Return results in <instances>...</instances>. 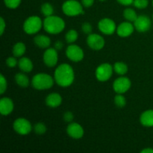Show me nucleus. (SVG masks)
I'll return each instance as SVG.
<instances>
[{
	"mask_svg": "<svg viewBox=\"0 0 153 153\" xmlns=\"http://www.w3.org/2000/svg\"><path fill=\"white\" fill-rule=\"evenodd\" d=\"M43 23L39 16H31L24 22L23 30L28 34H36L41 29Z\"/></svg>",
	"mask_w": 153,
	"mask_h": 153,
	"instance_id": "nucleus-5",
	"label": "nucleus"
},
{
	"mask_svg": "<svg viewBox=\"0 0 153 153\" xmlns=\"http://www.w3.org/2000/svg\"><path fill=\"white\" fill-rule=\"evenodd\" d=\"M18 66L19 69L24 73H29L33 70V64L32 61L28 58L24 57L21 58L18 62Z\"/></svg>",
	"mask_w": 153,
	"mask_h": 153,
	"instance_id": "nucleus-20",
	"label": "nucleus"
},
{
	"mask_svg": "<svg viewBox=\"0 0 153 153\" xmlns=\"http://www.w3.org/2000/svg\"><path fill=\"white\" fill-rule=\"evenodd\" d=\"M152 5H153V0H152Z\"/></svg>",
	"mask_w": 153,
	"mask_h": 153,
	"instance_id": "nucleus-41",
	"label": "nucleus"
},
{
	"mask_svg": "<svg viewBox=\"0 0 153 153\" xmlns=\"http://www.w3.org/2000/svg\"><path fill=\"white\" fill-rule=\"evenodd\" d=\"M123 16L128 21V22H134L136 19L137 18V13L135 10L132 8H126L123 11Z\"/></svg>",
	"mask_w": 153,
	"mask_h": 153,
	"instance_id": "nucleus-24",
	"label": "nucleus"
},
{
	"mask_svg": "<svg viewBox=\"0 0 153 153\" xmlns=\"http://www.w3.org/2000/svg\"><path fill=\"white\" fill-rule=\"evenodd\" d=\"M62 10L64 14L68 16H75L80 14H84L83 5L76 0H67L64 2Z\"/></svg>",
	"mask_w": 153,
	"mask_h": 153,
	"instance_id": "nucleus-4",
	"label": "nucleus"
},
{
	"mask_svg": "<svg viewBox=\"0 0 153 153\" xmlns=\"http://www.w3.org/2000/svg\"><path fill=\"white\" fill-rule=\"evenodd\" d=\"M15 57V56H14ZM14 57H9L6 60V64L9 67H14L17 65V60Z\"/></svg>",
	"mask_w": 153,
	"mask_h": 153,
	"instance_id": "nucleus-33",
	"label": "nucleus"
},
{
	"mask_svg": "<svg viewBox=\"0 0 153 153\" xmlns=\"http://www.w3.org/2000/svg\"><path fill=\"white\" fill-rule=\"evenodd\" d=\"M134 26L139 32H146L151 27L150 19L146 15H140L134 22Z\"/></svg>",
	"mask_w": 153,
	"mask_h": 153,
	"instance_id": "nucleus-12",
	"label": "nucleus"
},
{
	"mask_svg": "<svg viewBox=\"0 0 153 153\" xmlns=\"http://www.w3.org/2000/svg\"><path fill=\"white\" fill-rule=\"evenodd\" d=\"M152 18H153V15H152Z\"/></svg>",
	"mask_w": 153,
	"mask_h": 153,
	"instance_id": "nucleus-42",
	"label": "nucleus"
},
{
	"mask_svg": "<svg viewBox=\"0 0 153 153\" xmlns=\"http://www.w3.org/2000/svg\"><path fill=\"white\" fill-rule=\"evenodd\" d=\"M13 102L11 99L8 97H4L0 100V113L2 115L7 116L10 114L13 110Z\"/></svg>",
	"mask_w": 153,
	"mask_h": 153,
	"instance_id": "nucleus-16",
	"label": "nucleus"
},
{
	"mask_svg": "<svg viewBox=\"0 0 153 153\" xmlns=\"http://www.w3.org/2000/svg\"><path fill=\"white\" fill-rule=\"evenodd\" d=\"M5 27H6V24L5 22H4V19L2 17L0 18V30H1V35H2L3 33H4V29H5Z\"/></svg>",
	"mask_w": 153,
	"mask_h": 153,
	"instance_id": "nucleus-36",
	"label": "nucleus"
},
{
	"mask_svg": "<svg viewBox=\"0 0 153 153\" xmlns=\"http://www.w3.org/2000/svg\"><path fill=\"white\" fill-rule=\"evenodd\" d=\"M66 55L70 61L74 62L81 61L84 58V52L82 48L75 44H72L67 47Z\"/></svg>",
	"mask_w": 153,
	"mask_h": 153,
	"instance_id": "nucleus-8",
	"label": "nucleus"
},
{
	"mask_svg": "<svg viewBox=\"0 0 153 153\" xmlns=\"http://www.w3.org/2000/svg\"><path fill=\"white\" fill-rule=\"evenodd\" d=\"M134 29V26L130 22H123L117 28V33L121 37H126L131 35Z\"/></svg>",
	"mask_w": 153,
	"mask_h": 153,
	"instance_id": "nucleus-15",
	"label": "nucleus"
},
{
	"mask_svg": "<svg viewBox=\"0 0 153 153\" xmlns=\"http://www.w3.org/2000/svg\"><path fill=\"white\" fill-rule=\"evenodd\" d=\"M34 130L36 134H39V135H41V134H43L46 131V126L43 123H37L34 126Z\"/></svg>",
	"mask_w": 153,
	"mask_h": 153,
	"instance_id": "nucleus-28",
	"label": "nucleus"
},
{
	"mask_svg": "<svg viewBox=\"0 0 153 153\" xmlns=\"http://www.w3.org/2000/svg\"><path fill=\"white\" fill-rule=\"evenodd\" d=\"M117 1L120 4L126 6L131 5V4H133V2H134V0H117Z\"/></svg>",
	"mask_w": 153,
	"mask_h": 153,
	"instance_id": "nucleus-37",
	"label": "nucleus"
},
{
	"mask_svg": "<svg viewBox=\"0 0 153 153\" xmlns=\"http://www.w3.org/2000/svg\"><path fill=\"white\" fill-rule=\"evenodd\" d=\"M140 123L146 127L153 126V110H147L143 112L140 118Z\"/></svg>",
	"mask_w": 153,
	"mask_h": 153,
	"instance_id": "nucleus-18",
	"label": "nucleus"
},
{
	"mask_svg": "<svg viewBox=\"0 0 153 153\" xmlns=\"http://www.w3.org/2000/svg\"><path fill=\"white\" fill-rule=\"evenodd\" d=\"M82 30L85 34H87L89 35V34H92V25H91L89 22H85V23L82 24Z\"/></svg>",
	"mask_w": 153,
	"mask_h": 153,
	"instance_id": "nucleus-32",
	"label": "nucleus"
},
{
	"mask_svg": "<svg viewBox=\"0 0 153 153\" xmlns=\"http://www.w3.org/2000/svg\"><path fill=\"white\" fill-rule=\"evenodd\" d=\"M74 116H73V114L70 111L66 112L64 114V120L67 123H72Z\"/></svg>",
	"mask_w": 153,
	"mask_h": 153,
	"instance_id": "nucleus-34",
	"label": "nucleus"
},
{
	"mask_svg": "<svg viewBox=\"0 0 153 153\" xmlns=\"http://www.w3.org/2000/svg\"><path fill=\"white\" fill-rule=\"evenodd\" d=\"M148 4H149L148 0H134V2H133L134 7L139 9L146 8L148 6Z\"/></svg>",
	"mask_w": 153,
	"mask_h": 153,
	"instance_id": "nucleus-30",
	"label": "nucleus"
},
{
	"mask_svg": "<svg viewBox=\"0 0 153 153\" xmlns=\"http://www.w3.org/2000/svg\"><path fill=\"white\" fill-rule=\"evenodd\" d=\"M87 43L88 46L94 50H100L105 46L104 38L97 34H89L87 38Z\"/></svg>",
	"mask_w": 153,
	"mask_h": 153,
	"instance_id": "nucleus-11",
	"label": "nucleus"
},
{
	"mask_svg": "<svg viewBox=\"0 0 153 153\" xmlns=\"http://www.w3.org/2000/svg\"><path fill=\"white\" fill-rule=\"evenodd\" d=\"M33 88L37 90H47L54 85V79L50 75L46 73H38L31 80Z\"/></svg>",
	"mask_w": 153,
	"mask_h": 153,
	"instance_id": "nucleus-3",
	"label": "nucleus"
},
{
	"mask_svg": "<svg viewBox=\"0 0 153 153\" xmlns=\"http://www.w3.org/2000/svg\"><path fill=\"white\" fill-rule=\"evenodd\" d=\"M114 102L118 108H123L126 104V100L123 96L121 95L120 94H118L117 95L115 96Z\"/></svg>",
	"mask_w": 153,
	"mask_h": 153,
	"instance_id": "nucleus-27",
	"label": "nucleus"
},
{
	"mask_svg": "<svg viewBox=\"0 0 153 153\" xmlns=\"http://www.w3.org/2000/svg\"><path fill=\"white\" fill-rule=\"evenodd\" d=\"M130 87H131V81L128 78L124 76L117 79L113 84L114 91L117 94H124L129 90Z\"/></svg>",
	"mask_w": 153,
	"mask_h": 153,
	"instance_id": "nucleus-9",
	"label": "nucleus"
},
{
	"mask_svg": "<svg viewBox=\"0 0 153 153\" xmlns=\"http://www.w3.org/2000/svg\"><path fill=\"white\" fill-rule=\"evenodd\" d=\"M114 70L118 75L123 76L128 71V67L124 62H116L114 65Z\"/></svg>",
	"mask_w": 153,
	"mask_h": 153,
	"instance_id": "nucleus-23",
	"label": "nucleus"
},
{
	"mask_svg": "<svg viewBox=\"0 0 153 153\" xmlns=\"http://www.w3.org/2000/svg\"><path fill=\"white\" fill-rule=\"evenodd\" d=\"M34 41L38 47L42 48V49L48 48L51 44L50 38L48 36L43 35V34H39L36 36L34 38Z\"/></svg>",
	"mask_w": 153,
	"mask_h": 153,
	"instance_id": "nucleus-19",
	"label": "nucleus"
},
{
	"mask_svg": "<svg viewBox=\"0 0 153 153\" xmlns=\"http://www.w3.org/2000/svg\"><path fill=\"white\" fill-rule=\"evenodd\" d=\"M67 132L70 137L74 139H79L84 135L83 128L76 123H70L69 124L67 128Z\"/></svg>",
	"mask_w": 153,
	"mask_h": 153,
	"instance_id": "nucleus-14",
	"label": "nucleus"
},
{
	"mask_svg": "<svg viewBox=\"0 0 153 153\" xmlns=\"http://www.w3.org/2000/svg\"><path fill=\"white\" fill-rule=\"evenodd\" d=\"M113 73V67L110 64L104 63L99 66L96 70V77L100 82H106Z\"/></svg>",
	"mask_w": 153,
	"mask_h": 153,
	"instance_id": "nucleus-6",
	"label": "nucleus"
},
{
	"mask_svg": "<svg viewBox=\"0 0 153 153\" xmlns=\"http://www.w3.org/2000/svg\"><path fill=\"white\" fill-rule=\"evenodd\" d=\"M13 129L21 135H26L32 130L31 123L25 118H18L13 123Z\"/></svg>",
	"mask_w": 153,
	"mask_h": 153,
	"instance_id": "nucleus-7",
	"label": "nucleus"
},
{
	"mask_svg": "<svg viewBox=\"0 0 153 153\" xmlns=\"http://www.w3.org/2000/svg\"><path fill=\"white\" fill-rule=\"evenodd\" d=\"M61 102H62V97L57 93L50 94L46 98V104L49 107L57 108L61 105Z\"/></svg>",
	"mask_w": 153,
	"mask_h": 153,
	"instance_id": "nucleus-17",
	"label": "nucleus"
},
{
	"mask_svg": "<svg viewBox=\"0 0 153 153\" xmlns=\"http://www.w3.org/2000/svg\"><path fill=\"white\" fill-rule=\"evenodd\" d=\"M100 1H105V0H100Z\"/></svg>",
	"mask_w": 153,
	"mask_h": 153,
	"instance_id": "nucleus-40",
	"label": "nucleus"
},
{
	"mask_svg": "<svg viewBox=\"0 0 153 153\" xmlns=\"http://www.w3.org/2000/svg\"><path fill=\"white\" fill-rule=\"evenodd\" d=\"M94 3V0H82V5L86 7H89L92 6Z\"/></svg>",
	"mask_w": 153,
	"mask_h": 153,
	"instance_id": "nucleus-35",
	"label": "nucleus"
},
{
	"mask_svg": "<svg viewBox=\"0 0 153 153\" xmlns=\"http://www.w3.org/2000/svg\"><path fill=\"white\" fill-rule=\"evenodd\" d=\"M0 94H3L7 90V80L2 74L0 75Z\"/></svg>",
	"mask_w": 153,
	"mask_h": 153,
	"instance_id": "nucleus-31",
	"label": "nucleus"
},
{
	"mask_svg": "<svg viewBox=\"0 0 153 153\" xmlns=\"http://www.w3.org/2000/svg\"><path fill=\"white\" fill-rule=\"evenodd\" d=\"M63 43L61 41H57L55 44V49H61L63 48Z\"/></svg>",
	"mask_w": 153,
	"mask_h": 153,
	"instance_id": "nucleus-38",
	"label": "nucleus"
},
{
	"mask_svg": "<svg viewBox=\"0 0 153 153\" xmlns=\"http://www.w3.org/2000/svg\"><path fill=\"white\" fill-rule=\"evenodd\" d=\"M43 28L45 31L51 34H57L63 31L65 28L64 19L57 16H46L43 20Z\"/></svg>",
	"mask_w": 153,
	"mask_h": 153,
	"instance_id": "nucleus-2",
	"label": "nucleus"
},
{
	"mask_svg": "<svg viewBox=\"0 0 153 153\" xmlns=\"http://www.w3.org/2000/svg\"><path fill=\"white\" fill-rule=\"evenodd\" d=\"M25 45L23 43H16V44L13 46V54L15 57L16 58H19V57L22 56L24 55V53L25 52Z\"/></svg>",
	"mask_w": 153,
	"mask_h": 153,
	"instance_id": "nucleus-22",
	"label": "nucleus"
},
{
	"mask_svg": "<svg viewBox=\"0 0 153 153\" xmlns=\"http://www.w3.org/2000/svg\"><path fill=\"white\" fill-rule=\"evenodd\" d=\"M58 55L56 49L49 48L43 54V61L47 67H53L58 63Z\"/></svg>",
	"mask_w": 153,
	"mask_h": 153,
	"instance_id": "nucleus-13",
	"label": "nucleus"
},
{
	"mask_svg": "<svg viewBox=\"0 0 153 153\" xmlns=\"http://www.w3.org/2000/svg\"><path fill=\"white\" fill-rule=\"evenodd\" d=\"M98 27L102 33L107 34V35H111V34H114V32L117 30L114 21L109 18H104V19H101L99 22Z\"/></svg>",
	"mask_w": 153,
	"mask_h": 153,
	"instance_id": "nucleus-10",
	"label": "nucleus"
},
{
	"mask_svg": "<svg viewBox=\"0 0 153 153\" xmlns=\"http://www.w3.org/2000/svg\"><path fill=\"white\" fill-rule=\"evenodd\" d=\"M15 81L16 83L22 88H27L29 85V79L24 73H16L15 76Z\"/></svg>",
	"mask_w": 153,
	"mask_h": 153,
	"instance_id": "nucleus-21",
	"label": "nucleus"
},
{
	"mask_svg": "<svg viewBox=\"0 0 153 153\" xmlns=\"http://www.w3.org/2000/svg\"><path fill=\"white\" fill-rule=\"evenodd\" d=\"M54 79L59 86L67 88L73 84L75 79L73 67L67 64H61L55 71Z\"/></svg>",
	"mask_w": 153,
	"mask_h": 153,
	"instance_id": "nucleus-1",
	"label": "nucleus"
},
{
	"mask_svg": "<svg viewBox=\"0 0 153 153\" xmlns=\"http://www.w3.org/2000/svg\"><path fill=\"white\" fill-rule=\"evenodd\" d=\"M78 37H79V34H78V32L76 31V30L71 29L70 31H68L67 32L65 35L66 40H67V43H74L76 40H77Z\"/></svg>",
	"mask_w": 153,
	"mask_h": 153,
	"instance_id": "nucleus-26",
	"label": "nucleus"
},
{
	"mask_svg": "<svg viewBox=\"0 0 153 153\" xmlns=\"http://www.w3.org/2000/svg\"><path fill=\"white\" fill-rule=\"evenodd\" d=\"M22 0H4V4L7 7L11 9H15L20 4Z\"/></svg>",
	"mask_w": 153,
	"mask_h": 153,
	"instance_id": "nucleus-29",
	"label": "nucleus"
},
{
	"mask_svg": "<svg viewBox=\"0 0 153 153\" xmlns=\"http://www.w3.org/2000/svg\"><path fill=\"white\" fill-rule=\"evenodd\" d=\"M141 153H153V149L151 148H146V149H143V150L140 152Z\"/></svg>",
	"mask_w": 153,
	"mask_h": 153,
	"instance_id": "nucleus-39",
	"label": "nucleus"
},
{
	"mask_svg": "<svg viewBox=\"0 0 153 153\" xmlns=\"http://www.w3.org/2000/svg\"><path fill=\"white\" fill-rule=\"evenodd\" d=\"M41 13L44 15L45 16H52L54 13V9L52 4L50 3L46 2L42 4L41 6Z\"/></svg>",
	"mask_w": 153,
	"mask_h": 153,
	"instance_id": "nucleus-25",
	"label": "nucleus"
}]
</instances>
